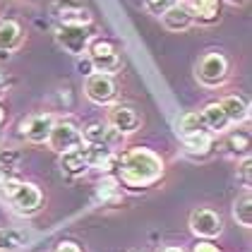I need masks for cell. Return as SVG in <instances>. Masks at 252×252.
<instances>
[{"mask_svg": "<svg viewBox=\"0 0 252 252\" xmlns=\"http://www.w3.org/2000/svg\"><path fill=\"white\" fill-rule=\"evenodd\" d=\"M27 238L24 233L10 226H0V252H17L24 248Z\"/></svg>", "mask_w": 252, "mask_h": 252, "instance_id": "obj_22", "label": "cell"}, {"mask_svg": "<svg viewBox=\"0 0 252 252\" xmlns=\"http://www.w3.org/2000/svg\"><path fill=\"white\" fill-rule=\"evenodd\" d=\"M2 120H5V111H2V106H0V125H2Z\"/></svg>", "mask_w": 252, "mask_h": 252, "instance_id": "obj_34", "label": "cell"}, {"mask_svg": "<svg viewBox=\"0 0 252 252\" xmlns=\"http://www.w3.org/2000/svg\"><path fill=\"white\" fill-rule=\"evenodd\" d=\"M202 116V123H204V127H207V132H212V135H221V132H226L228 130V118L223 113V108L219 106V101H214V103H207L204 106V111L199 113Z\"/></svg>", "mask_w": 252, "mask_h": 252, "instance_id": "obj_18", "label": "cell"}, {"mask_svg": "<svg viewBox=\"0 0 252 252\" xmlns=\"http://www.w3.org/2000/svg\"><path fill=\"white\" fill-rule=\"evenodd\" d=\"M58 166H60V171H63V175H67V178H82V175L89 173V163H87V156H84L82 147L60 154Z\"/></svg>", "mask_w": 252, "mask_h": 252, "instance_id": "obj_14", "label": "cell"}, {"mask_svg": "<svg viewBox=\"0 0 252 252\" xmlns=\"http://www.w3.org/2000/svg\"><path fill=\"white\" fill-rule=\"evenodd\" d=\"M116 188H118L116 180H101V183H98V197H101V199H108L111 194L118 192Z\"/></svg>", "mask_w": 252, "mask_h": 252, "instance_id": "obj_27", "label": "cell"}, {"mask_svg": "<svg viewBox=\"0 0 252 252\" xmlns=\"http://www.w3.org/2000/svg\"><path fill=\"white\" fill-rule=\"evenodd\" d=\"M53 123H56V116H53V113H46V111H43V113H32V116H27L20 123V132L27 142L43 144V142L48 139V135H51Z\"/></svg>", "mask_w": 252, "mask_h": 252, "instance_id": "obj_9", "label": "cell"}, {"mask_svg": "<svg viewBox=\"0 0 252 252\" xmlns=\"http://www.w3.org/2000/svg\"><path fill=\"white\" fill-rule=\"evenodd\" d=\"M226 2H231V5H245L248 0H226Z\"/></svg>", "mask_w": 252, "mask_h": 252, "instance_id": "obj_33", "label": "cell"}, {"mask_svg": "<svg viewBox=\"0 0 252 252\" xmlns=\"http://www.w3.org/2000/svg\"><path fill=\"white\" fill-rule=\"evenodd\" d=\"M46 142H48V147H51L56 154H65V152H72V149L84 147L82 130H79L72 120H56Z\"/></svg>", "mask_w": 252, "mask_h": 252, "instance_id": "obj_7", "label": "cell"}, {"mask_svg": "<svg viewBox=\"0 0 252 252\" xmlns=\"http://www.w3.org/2000/svg\"><path fill=\"white\" fill-rule=\"evenodd\" d=\"M233 219H235L243 228H250L252 226V194H250V190H245V192L233 202Z\"/></svg>", "mask_w": 252, "mask_h": 252, "instance_id": "obj_21", "label": "cell"}, {"mask_svg": "<svg viewBox=\"0 0 252 252\" xmlns=\"http://www.w3.org/2000/svg\"><path fill=\"white\" fill-rule=\"evenodd\" d=\"M87 56L89 63L94 67V72H106V75H113L123 67V58L118 53V46L108 39H92L89 41V48H87Z\"/></svg>", "mask_w": 252, "mask_h": 252, "instance_id": "obj_4", "label": "cell"}, {"mask_svg": "<svg viewBox=\"0 0 252 252\" xmlns=\"http://www.w3.org/2000/svg\"><path fill=\"white\" fill-rule=\"evenodd\" d=\"M161 24H163V29L175 32V34H180V32L190 29V27L194 24L192 5H188V2H180V0H178L171 10H166V12L161 15Z\"/></svg>", "mask_w": 252, "mask_h": 252, "instance_id": "obj_11", "label": "cell"}, {"mask_svg": "<svg viewBox=\"0 0 252 252\" xmlns=\"http://www.w3.org/2000/svg\"><path fill=\"white\" fill-rule=\"evenodd\" d=\"M178 0H144V10L154 17H161L166 10H171Z\"/></svg>", "mask_w": 252, "mask_h": 252, "instance_id": "obj_25", "label": "cell"}, {"mask_svg": "<svg viewBox=\"0 0 252 252\" xmlns=\"http://www.w3.org/2000/svg\"><path fill=\"white\" fill-rule=\"evenodd\" d=\"M116 168L120 183L127 188H149L163 175V161L152 149H130L116 158Z\"/></svg>", "mask_w": 252, "mask_h": 252, "instance_id": "obj_1", "label": "cell"}, {"mask_svg": "<svg viewBox=\"0 0 252 252\" xmlns=\"http://www.w3.org/2000/svg\"><path fill=\"white\" fill-rule=\"evenodd\" d=\"M183 144H185V152L192 156H204L212 152L214 147V135L202 130V132H194V135H188V137H180Z\"/></svg>", "mask_w": 252, "mask_h": 252, "instance_id": "obj_19", "label": "cell"}, {"mask_svg": "<svg viewBox=\"0 0 252 252\" xmlns=\"http://www.w3.org/2000/svg\"><path fill=\"white\" fill-rule=\"evenodd\" d=\"M84 156L89 168H98V171H111L116 166V154L111 147H101V144H84Z\"/></svg>", "mask_w": 252, "mask_h": 252, "instance_id": "obj_16", "label": "cell"}, {"mask_svg": "<svg viewBox=\"0 0 252 252\" xmlns=\"http://www.w3.org/2000/svg\"><path fill=\"white\" fill-rule=\"evenodd\" d=\"M106 125L120 137H127V135H135L142 125V116L137 113L132 106H111L108 113H106Z\"/></svg>", "mask_w": 252, "mask_h": 252, "instance_id": "obj_8", "label": "cell"}, {"mask_svg": "<svg viewBox=\"0 0 252 252\" xmlns=\"http://www.w3.org/2000/svg\"><path fill=\"white\" fill-rule=\"evenodd\" d=\"M202 130H207V127H204L202 116H199L197 111H188V113H183L180 120H178V135L180 137L194 135V132H202Z\"/></svg>", "mask_w": 252, "mask_h": 252, "instance_id": "obj_23", "label": "cell"}, {"mask_svg": "<svg viewBox=\"0 0 252 252\" xmlns=\"http://www.w3.org/2000/svg\"><path fill=\"white\" fill-rule=\"evenodd\" d=\"M240 175H243L245 188H250V156H245V161L240 163Z\"/></svg>", "mask_w": 252, "mask_h": 252, "instance_id": "obj_30", "label": "cell"}, {"mask_svg": "<svg viewBox=\"0 0 252 252\" xmlns=\"http://www.w3.org/2000/svg\"><path fill=\"white\" fill-rule=\"evenodd\" d=\"M24 41V27L12 17L0 20V58H10L12 51H17Z\"/></svg>", "mask_w": 252, "mask_h": 252, "instance_id": "obj_12", "label": "cell"}, {"mask_svg": "<svg viewBox=\"0 0 252 252\" xmlns=\"http://www.w3.org/2000/svg\"><path fill=\"white\" fill-rule=\"evenodd\" d=\"M2 180H5V173H2V171H0V183H2Z\"/></svg>", "mask_w": 252, "mask_h": 252, "instance_id": "obj_35", "label": "cell"}, {"mask_svg": "<svg viewBox=\"0 0 252 252\" xmlns=\"http://www.w3.org/2000/svg\"><path fill=\"white\" fill-rule=\"evenodd\" d=\"M84 96L92 103L98 106H108L118 98V84L113 75L106 72H92L84 77Z\"/></svg>", "mask_w": 252, "mask_h": 252, "instance_id": "obj_6", "label": "cell"}, {"mask_svg": "<svg viewBox=\"0 0 252 252\" xmlns=\"http://www.w3.org/2000/svg\"><path fill=\"white\" fill-rule=\"evenodd\" d=\"M53 252H82V248H79L77 243H72V240H63V243L56 245Z\"/></svg>", "mask_w": 252, "mask_h": 252, "instance_id": "obj_28", "label": "cell"}, {"mask_svg": "<svg viewBox=\"0 0 252 252\" xmlns=\"http://www.w3.org/2000/svg\"><path fill=\"white\" fill-rule=\"evenodd\" d=\"M190 231H192L197 238L212 240L216 235H221V231H223L221 216L214 212V209L199 207V209H194V212L190 214Z\"/></svg>", "mask_w": 252, "mask_h": 252, "instance_id": "obj_10", "label": "cell"}, {"mask_svg": "<svg viewBox=\"0 0 252 252\" xmlns=\"http://www.w3.org/2000/svg\"><path fill=\"white\" fill-rule=\"evenodd\" d=\"M120 135H116L103 120H96V123H89L84 130H82V142L84 144H101V147H113Z\"/></svg>", "mask_w": 252, "mask_h": 252, "instance_id": "obj_15", "label": "cell"}, {"mask_svg": "<svg viewBox=\"0 0 252 252\" xmlns=\"http://www.w3.org/2000/svg\"><path fill=\"white\" fill-rule=\"evenodd\" d=\"M158 252H185L183 248H175V245H168V248H161Z\"/></svg>", "mask_w": 252, "mask_h": 252, "instance_id": "obj_32", "label": "cell"}, {"mask_svg": "<svg viewBox=\"0 0 252 252\" xmlns=\"http://www.w3.org/2000/svg\"><path fill=\"white\" fill-rule=\"evenodd\" d=\"M226 149L235 156H248L250 154V132L245 130H235L226 137Z\"/></svg>", "mask_w": 252, "mask_h": 252, "instance_id": "obj_24", "label": "cell"}, {"mask_svg": "<svg viewBox=\"0 0 252 252\" xmlns=\"http://www.w3.org/2000/svg\"><path fill=\"white\" fill-rule=\"evenodd\" d=\"M7 87H10V77H7V75H5V72L0 70V96H2V94L7 92Z\"/></svg>", "mask_w": 252, "mask_h": 252, "instance_id": "obj_31", "label": "cell"}, {"mask_svg": "<svg viewBox=\"0 0 252 252\" xmlns=\"http://www.w3.org/2000/svg\"><path fill=\"white\" fill-rule=\"evenodd\" d=\"M192 12H194V22L214 24L219 20V15H221V0H194Z\"/></svg>", "mask_w": 252, "mask_h": 252, "instance_id": "obj_20", "label": "cell"}, {"mask_svg": "<svg viewBox=\"0 0 252 252\" xmlns=\"http://www.w3.org/2000/svg\"><path fill=\"white\" fill-rule=\"evenodd\" d=\"M192 252H221V250H219L214 243H209V240H199L192 248Z\"/></svg>", "mask_w": 252, "mask_h": 252, "instance_id": "obj_29", "label": "cell"}, {"mask_svg": "<svg viewBox=\"0 0 252 252\" xmlns=\"http://www.w3.org/2000/svg\"><path fill=\"white\" fill-rule=\"evenodd\" d=\"M5 199L10 202V207L20 216H32L41 209L43 204V194L34 183H24V180H12V178H5L0 183Z\"/></svg>", "mask_w": 252, "mask_h": 252, "instance_id": "obj_2", "label": "cell"}, {"mask_svg": "<svg viewBox=\"0 0 252 252\" xmlns=\"http://www.w3.org/2000/svg\"><path fill=\"white\" fill-rule=\"evenodd\" d=\"M56 17H58V24H75V27L92 24V12L75 0H60L56 5Z\"/></svg>", "mask_w": 252, "mask_h": 252, "instance_id": "obj_13", "label": "cell"}, {"mask_svg": "<svg viewBox=\"0 0 252 252\" xmlns=\"http://www.w3.org/2000/svg\"><path fill=\"white\" fill-rule=\"evenodd\" d=\"M219 106L223 108V113H226V118H228L231 125H240V123H245V120L250 118V106H248V101L243 96H238V94L223 96L219 101Z\"/></svg>", "mask_w": 252, "mask_h": 252, "instance_id": "obj_17", "label": "cell"}, {"mask_svg": "<svg viewBox=\"0 0 252 252\" xmlns=\"http://www.w3.org/2000/svg\"><path fill=\"white\" fill-rule=\"evenodd\" d=\"M17 163H20V152L17 149H0V171L2 168L12 171V168H17Z\"/></svg>", "mask_w": 252, "mask_h": 252, "instance_id": "obj_26", "label": "cell"}, {"mask_svg": "<svg viewBox=\"0 0 252 252\" xmlns=\"http://www.w3.org/2000/svg\"><path fill=\"white\" fill-rule=\"evenodd\" d=\"M53 39L65 53L72 56H84L89 48V27H75V24H56L53 27Z\"/></svg>", "mask_w": 252, "mask_h": 252, "instance_id": "obj_5", "label": "cell"}, {"mask_svg": "<svg viewBox=\"0 0 252 252\" xmlns=\"http://www.w3.org/2000/svg\"><path fill=\"white\" fill-rule=\"evenodd\" d=\"M231 75V65H228V58L221 53V51H207L202 58L197 60L194 65V77L202 87H221Z\"/></svg>", "mask_w": 252, "mask_h": 252, "instance_id": "obj_3", "label": "cell"}]
</instances>
